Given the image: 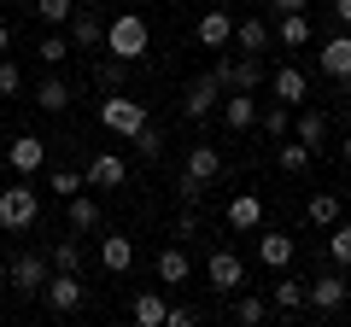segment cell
Returning a JSON list of instances; mask_svg holds the SVG:
<instances>
[{
	"mask_svg": "<svg viewBox=\"0 0 351 327\" xmlns=\"http://www.w3.org/2000/svg\"><path fill=\"white\" fill-rule=\"evenodd\" d=\"M164 310H170V304H164V292H141V298L129 304V315H135L141 327H164Z\"/></svg>",
	"mask_w": 351,
	"mask_h": 327,
	"instance_id": "28",
	"label": "cell"
},
{
	"mask_svg": "<svg viewBox=\"0 0 351 327\" xmlns=\"http://www.w3.org/2000/svg\"><path fill=\"white\" fill-rule=\"evenodd\" d=\"M29 12H36L47 29H64V24H71V12H76V0H29Z\"/></svg>",
	"mask_w": 351,
	"mask_h": 327,
	"instance_id": "30",
	"label": "cell"
},
{
	"mask_svg": "<svg viewBox=\"0 0 351 327\" xmlns=\"http://www.w3.org/2000/svg\"><path fill=\"white\" fill-rule=\"evenodd\" d=\"M36 59H41V64H64V59H71V36H64V29H53V36H41Z\"/></svg>",
	"mask_w": 351,
	"mask_h": 327,
	"instance_id": "36",
	"label": "cell"
},
{
	"mask_svg": "<svg viewBox=\"0 0 351 327\" xmlns=\"http://www.w3.org/2000/svg\"><path fill=\"white\" fill-rule=\"evenodd\" d=\"M269 36H276L287 53H299V47H311V18L304 12H281L276 24H269Z\"/></svg>",
	"mask_w": 351,
	"mask_h": 327,
	"instance_id": "20",
	"label": "cell"
},
{
	"mask_svg": "<svg viewBox=\"0 0 351 327\" xmlns=\"http://www.w3.org/2000/svg\"><path fill=\"white\" fill-rule=\"evenodd\" d=\"M269 6H276V12H304L311 0H269Z\"/></svg>",
	"mask_w": 351,
	"mask_h": 327,
	"instance_id": "42",
	"label": "cell"
},
{
	"mask_svg": "<svg viewBox=\"0 0 351 327\" xmlns=\"http://www.w3.org/2000/svg\"><path fill=\"white\" fill-rule=\"evenodd\" d=\"M334 12H339V24H351V0H334Z\"/></svg>",
	"mask_w": 351,
	"mask_h": 327,
	"instance_id": "43",
	"label": "cell"
},
{
	"mask_svg": "<svg viewBox=\"0 0 351 327\" xmlns=\"http://www.w3.org/2000/svg\"><path fill=\"white\" fill-rule=\"evenodd\" d=\"M36 216H41V193L29 187V181H12V187L0 193V228H6V234L36 228Z\"/></svg>",
	"mask_w": 351,
	"mask_h": 327,
	"instance_id": "3",
	"label": "cell"
},
{
	"mask_svg": "<svg viewBox=\"0 0 351 327\" xmlns=\"http://www.w3.org/2000/svg\"><path fill=\"white\" fill-rule=\"evenodd\" d=\"M193 322H199L193 304H170V310H164V327H193Z\"/></svg>",
	"mask_w": 351,
	"mask_h": 327,
	"instance_id": "40",
	"label": "cell"
},
{
	"mask_svg": "<svg viewBox=\"0 0 351 327\" xmlns=\"http://www.w3.org/2000/svg\"><path fill=\"white\" fill-rule=\"evenodd\" d=\"M217 117H223L234 135H246L252 123H258V100L252 94H223V105H217Z\"/></svg>",
	"mask_w": 351,
	"mask_h": 327,
	"instance_id": "19",
	"label": "cell"
},
{
	"mask_svg": "<svg viewBox=\"0 0 351 327\" xmlns=\"http://www.w3.org/2000/svg\"><path fill=\"white\" fill-rule=\"evenodd\" d=\"M76 6H100V0H76Z\"/></svg>",
	"mask_w": 351,
	"mask_h": 327,
	"instance_id": "46",
	"label": "cell"
},
{
	"mask_svg": "<svg viewBox=\"0 0 351 327\" xmlns=\"http://www.w3.org/2000/svg\"><path fill=\"white\" fill-rule=\"evenodd\" d=\"M269 94H276L281 105H304L311 100V82H304L299 64H276V70H269Z\"/></svg>",
	"mask_w": 351,
	"mask_h": 327,
	"instance_id": "13",
	"label": "cell"
},
{
	"mask_svg": "<svg viewBox=\"0 0 351 327\" xmlns=\"http://www.w3.org/2000/svg\"><path fill=\"white\" fill-rule=\"evenodd\" d=\"M36 105H41V112H53V117H59L64 105H71V88H64L59 76H47V82L36 88Z\"/></svg>",
	"mask_w": 351,
	"mask_h": 327,
	"instance_id": "32",
	"label": "cell"
},
{
	"mask_svg": "<svg viewBox=\"0 0 351 327\" xmlns=\"http://www.w3.org/2000/svg\"><path fill=\"white\" fill-rule=\"evenodd\" d=\"M339 158H346V164H351V135H346V140H339Z\"/></svg>",
	"mask_w": 351,
	"mask_h": 327,
	"instance_id": "45",
	"label": "cell"
},
{
	"mask_svg": "<svg viewBox=\"0 0 351 327\" xmlns=\"http://www.w3.org/2000/svg\"><path fill=\"white\" fill-rule=\"evenodd\" d=\"M293 140H304V146H322V140H328V112H304L299 117V135H293Z\"/></svg>",
	"mask_w": 351,
	"mask_h": 327,
	"instance_id": "33",
	"label": "cell"
},
{
	"mask_svg": "<svg viewBox=\"0 0 351 327\" xmlns=\"http://www.w3.org/2000/svg\"><path fill=\"white\" fill-rule=\"evenodd\" d=\"M316 70L334 76L339 88H346V82H351V36H328L322 53H316Z\"/></svg>",
	"mask_w": 351,
	"mask_h": 327,
	"instance_id": "12",
	"label": "cell"
},
{
	"mask_svg": "<svg viewBox=\"0 0 351 327\" xmlns=\"http://www.w3.org/2000/svg\"><path fill=\"white\" fill-rule=\"evenodd\" d=\"M100 123H106V135H135L141 123H147V105L141 100H129V94H106L100 100Z\"/></svg>",
	"mask_w": 351,
	"mask_h": 327,
	"instance_id": "6",
	"label": "cell"
},
{
	"mask_svg": "<svg viewBox=\"0 0 351 327\" xmlns=\"http://www.w3.org/2000/svg\"><path fill=\"white\" fill-rule=\"evenodd\" d=\"M346 298H351V287H346V269H334V275H316V280H304V304H311V310H322V315H334Z\"/></svg>",
	"mask_w": 351,
	"mask_h": 327,
	"instance_id": "8",
	"label": "cell"
},
{
	"mask_svg": "<svg viewBox=\"0 0 351 327\" xmlns=\"http://www.w3.org/2000/svg\"><path fill=\"white\" fill-rule=\"evenodd\" d=\"M0 123H6V112H0Z\"/></svg>",
	"mask_w": 351,
	"mask_h": 327,
	"instance_id": "49",
	"label": "cell"
},
{
	"mask_svg": "<svg viewBox=\"0 0 351 327\" xmlns=\"http://www.w3.org/2000/svg\"><path fill=\"white\" fill-rule=\"evenodd\" d=\"M217 82H223V94H258L263 82H269V64L258 59V53H240V59H217Z\"/></svg>",
	"mask_w": 351,
	"mask_h": 327,
	"instance_id": "2",
	"label": "cell"
},
{
	"mask_svg": "<svg viewBox=\"0 0 351 327\" xmlns=\"http://www.w3.org/2000/svg\"><path fill=\"white\" fill-rule=\"evenodd\" d=\"M328 263H334V269H351V222H334V228H328Z\"/></svg>",
	"mask_w": 351,
	"mask_h": 327,
	"instance_id": "31",
	"label": "cell"
},
{
	"mask_svg": "<svg viewBox=\"0 0 351 327\" xmlns=\"http://www.w3.org/2000/svg\"><path fill=\"white\" fill-rule=\"evenodd\" d=\"M106 53H112V59H123V64H135L141 53L152 47V24L141 12H117L112 24H106V41H100Z\"/></svg>",
	"mask_w": 351,
	"mask_h": 327,
	"instance_id": "1",
	"label": "cell"
},
{
	"mask_svg": "<svg viewBox=\"0 0 351 327\" xmlns=\"http://www.w3.org/2000/svg\"><path fill=\"white\" fill-rule=\"evenodd\" d=\"M64 36H71V47H100L106 41V18L94 12V6H76L71 24H64Z\"/></svg>",
	"mask_w": 351,
	"mask_h": 327,
	"instance_id": "14",
	"label": "cell"
},
{
	"mask_svg": "<svg viewBox=\"0 0 351 327\" xmlns=\"http://www.w3.org/2000/svg\"><path fill=\"white\" fill-rule=\"evenodd\" d=\"M258 123H263V135H276V140H281V135H287V123H293V105L276 100L269 112H258Z\"/></svg>",
	"mask_w": 351,
	"mask_h": 327,
	"instance_id": "38",
	"label": "cell"
},
{
	"mask_svg": "<svg viewBox=\"0 0 351 327\" xmlns=\"http://www.w3.org/2000/svg\"><path fill=\"white\" fill-rule=\"evenodd\" d=\"M123 181H129V164L117 158V152H94L88 170H82V187H100V193H117Z\"/></svg>",
	"mask_w": 351,
	"mask_h": 327,
	"instance_id": "9",
	"label": "cell"
},
{
	"mask_svg": "<svg viewBox=\"0 0 351 327\" xmlns=\"http://www.w3.org/2000/svg\"><path fill=\"white\" fill-rule=\"evenodd\" d=\"M129 140H135V152H141L147 164H158V158H164V129L152 123V117H147V123H141V129H135Z\"/></svg>",
	"mask_w": 351,
	"mask_h": 327,
	"instance_id": "29",
	"label": "cell"
},
{
	"mask_svg": "<svg viewBox=\"0 0 351 327\" xmlns=\"http://www.w3.org/2000/svg\"><path fill=\"white\" fill-rule=\"evenodd\" d=\"M0 298H6V280H0Z\"/></svg>",
	"mask_w": 351,
	"mask_h": 327,
	"instance_id": "48",
	"label": "cell"
},
{
	"mask_svg": "<svg viewBox=\"0 0 351 327\" xmlns=\"http://www.w3.org/2000/svg\"><path fill=\"white\" fill-rule=\"evenodd\" d=\"M94 88H100V94H123L129 88V64L123 59H100V64H94Z\"/></svg>",
	"mask_w": 351,
	"mask_h": 327,
	"instance_id": "26",
	"label": "cell"
},
{
	"mask_svg": "<svg viewBox=\"0 0 351 327\" xmlns=\"http://www.w3.org/2000/svg\"><path fill=\"white\" fill-rule=\"evenodd\" d=\"M193 41H199L205 53H223L228 41H234V18H228V6H211V12H199V24H193Z\"/></svg>",
	"mask_w": 351,
	"mask_h": 327,
	"instance_id": "10",
	"label": "cell"
},
{
	"mask_svg": "<svg viewBox=\"0 0 351 327\" xmlns=\"http://www.w3.org/2000/svg\"><path fill=\"white\" fill-rule=\"evenodd\" d=\"M152 269H158V280H164V287H182V280L193 275V257L182 252V246H164V252H158V263H152Z\"/></svg>",
	"mask_w": 351,
	"mask_h": 327,
	"instance_id": "22",
	"label": "cell"
},
{
	"mask_svg": "<svg viewBox=\"0 0 351 327\" xmlns=\"http://www.w3.org/2000/svg\"><path fill=\"white\" fill-rule=\"evenodd\" d=\"M269 310H276V315H299V310H304V280L281 275L276 287H269Z\"/></svg>",
	"mask_w": 351,
	"mask_h": 327,
	"instance_id": "23",
	"label": "cell"
},
{
	"mask_svg": "<svg viewBox=\"0 0 351 327\" xmlns=\"http://www.w3.org/2000/svg\"><path fill=\"white\" fill-rule=\"evenodd\" d=\"M6 47H12V29H6V24H0V53H6Z\"/></svg>",
	"mask_w": 351,
	"mask_h": 327,
	"instance_id": "44",
	"label": "cell"
},
{
	"mask_svg": "<svg viewBox=\"0 0 351 327\" xmlns=\"http://www.w3.org/2000/svg\"><path fill=\"white\" fill-rule=\"evenodd\" d=\"M53 193H59V199L82 193V170H53Z\"/></svg>",
	"mask_w": 351,
	"mask_h": 327,
	"instance_id": "39",
	"label": "cell"
},
{
	"mask_svg": "<svg viewBox=\"0 0 351 327\" xmlns=\"http://www.w3.org/2000/svg\"><path fill=\"white\" fill-rule=\"evenodd\" d=\"M6 158H12L18 176H36L41 164H47V140H41V135H18L12 146H6Z\"/></svg>",
	"mask_w": 351,
	"mask_h": 327,
	"instance_id": "17",
	"label": "cell"
},
{
	"mask_svg": "<svg viewBox=\"0 0 351 327\" xmlns=\"http://www.w3.org/2000/svg\"><path fill=\"white\" fill-rule=\"evenodd\" d=\"M12 6H18V0H12Z\"/></svg>",
	"mask_w": 351,
	"mask_h": 327,
	"instance_id": "50",
	"label": "cell"
},
{
	"mask_svg": "<svg viewBox=\"0 0 351 327\" xmlns=\"http://www.w3.org/2000/svg\"><path fill=\"white\" fill-rule=\"evenodd\" d=\"M269 315H276V310H269V298H258V292H240V298H234V322L240 327H263Z\"/></svg>",
	"mask_w": 351,
	"mask_h": 327,
	"instance_id": "27",
	"label": "cell"
},
{
	"mask_svg": "<svg viewBox=\"0 0 351 327\" xmlns=\"http://www.w3.org/2000/svg\"><path fill=\"white\" fill-rule=\"evenodd\" d=\"M47 275H53V263H47L41 252H18V257H12V269H6V280H12L18 298H41Z\"/></svg>",
	"mask_w": 351,
	"mask_h": 327,
	"instance_id": "7",
	"label": "cell"
},
{
	"mask_svg": "<svg viewBox=\"0 0 351 327\" xmlns=\"http://www.w3.org/2000/svg\"><path fill=\"white\" fill-rule=\"evenodd\" d=\"M18 88H24V70L12 59H0V94H18Z\"/></svg>",
	"mask_w": 351,
	"mask_h": 327,
	"instance_id": "41",
	"label": "cell"
},
{
	"mask_svg": "<svg viewBox=\"0 0 351 327\" xmlns=\"http://www.w3.org/2000/svg\"><path fill=\"white\" fill-rule=\"evenodd\" d=\"M276 164L287 170V176H304V170H311V146H304V140H287V146L276 152Z\"/></svg>",
	"mask_w": 351,
	"mask_h": 327,
	"instance_id": "35",
	"label": "cell"
},
{
	"mask_svg": "<svg viewBox=\"0 0 351 327\" xmlns=\"http://www.w3.org/2000/svg\"><path fill=\"white\" fill-rule=\"evenodd\" d=\"M41 298H47L53 315H76L88 304V287H82V275H71V269H53L47 287H41Z\"/></svg>",
	"mask_w": 351,
	"mask_h": 327,
	"instance_id": "4",
	"label": "cell"
},
{
	"mask_svg": "<svg viewBox=\"0 0 351 327\" xmlns=\"http://www.w3.org/2000/svg\"><path fill=\"white\" fill-rule=\"evenodd\" d=\"M47 263H53V269H71V275H82V246H76V239H53Z\"/></svg>",
	"mask_w": 351,
	"mask_h": 327,
	"instance_id": "34",
	"label": "cell"
},
{
	"mask_svg": "<svg viewBox=\"0 0 351 327\" xmlns=\"http://www.w3.org/2000/svg\"><path fill=\"white\" fill-rule=\"evenodd\" d=\"M228 228H240V234L263 228V199L258 193H234V199H228Z\"/></svg>",
	"mask_w": 351,
	"mask_h": 327,
	"instance_id": "21",
	"label": "cell"
},
{
	"mask_svg": "<svg viewBox=\"0 0 351 327\" xmlns=\"http://www.w3.org/2000/svg\"><path fill=\"white\" fill-rule=\"evenodd\" d=\"M217 105H223V82H217V70L193 76L188 94H182V117H188V123H205V117H217Z\"/></svg>",
	"mask_w": 351,
	"mask_h": 327,
	"instance_id": "5",
	"label": "cell"
},
{
	"mask_svg": "<svg viewBox=\"0 0 351 327\" xmlns=\"http://www.w3.org/2000/svg\"><path fill=\"white\" fill-rule=\"evenodd\" d=\"M311 222L316 228H334L339 222V193H316V199H311Z\"/></svg>",
	"mask_w": 351,
	"mask_h": 327,
	"instance_id": "37",
	"label": "cell"
},
{
	"mask_svg": "<svg viewBox=\"0 0 351 327\" xmlns=\"http://www.w3.org/2000/svg\"><path fill=\"white\" fill-rule=\"evenodd\" d=\"M269 41H276V36H269L263 18H234V47H240V53H263Z\"/></svg>",
	"mask_w": 351,
	"mask_h": 327,
	"instance_id": "25",
	"label": "cell"
},
{
	"mask_svg": "<svg viewBox=\"0 0 351 327\" xmlns=\"http://www.w3.org/2000/svg\"><path fill=\"white\" fill-rule=\"evenodd\" d=\"M106 222V216H100V199H94V193H71V228H76V234H94V228H100Z\"/></svg>",
	"mask_w": 351,
	"mask_h": 327,
	"instance_id": "24",
	"label": "cell"
},
{
	"mask_svg": "<svg viewBox=\"0 0 351 327\" xmlns=\"http://www.w3.org/2000/svg\"><path fill=\"white\" fill-rule=\"evenodd\" d=\"M182 176H188V181H199V187H211V181L223 176V152H217V146H205V140H199V146L188 152V164H182Z\"/></svg>",
	"mask_w": 351,
	"mask_h": 327,
	"instance_id": "15",
	"label": "cell"
},
{
	"mask_svg": "<svg viewBox=\"0 0 351 327\" xmlns=\"http://www.w3.org/2000/svg\"><path fill=\"white\" fill-rule=\"evenodd\" d=\"M258 257H263L269 269H293L299 246H293V234H281V228H263V234H258Z\"/></svg>",
	"mask_w": 351,
	"mask_h": 327,
	"instance_id": "16",
	"label": "cell"
},
{
	"mask_svg": "<svg viewBox=\"0 0 351 327\" xmlns=\"http://www.w3.org/2000/svg\"><path fill=\"white\" fill-rule=\"evenodd\" d=\"M205 280H211L217 292H240V287H246V263H240V257L223 246V252L205 257Z\"/></svg>",
	"mask_w": 351,
	"mask_h": 327,
	"instance_id": "11",
	"label": "cell"
},
{
	"mask_svg": "<svg viewBox=\"0 0 351 327\" xmlns=\"http://www.w3.org/2000/svg\"><path fill=\"white\" fill-rule=\"evenodd\" d=\"M217 6H240V0H217Z\"/></svg>",
	"mask_w": 351,
	"mask_h": 327,
	"instance_id": "47",
	"label": "cell"
},
{
	"mask_svg": "<svg viewBox=\"0 0 351 327\" xmlns=\"http://www.w3.org/2000/svg\"><path fill=\"white\" fill-rule=\"evenodd\" d=\"M100 269L106 275H129V269H135V239L129 234H106L100 239Z\"/></svg>",
	"mask_w": 351,
	"mask_h": 327,
	"instance_id": "18",
	"label": "cell"
}]
</instances>
